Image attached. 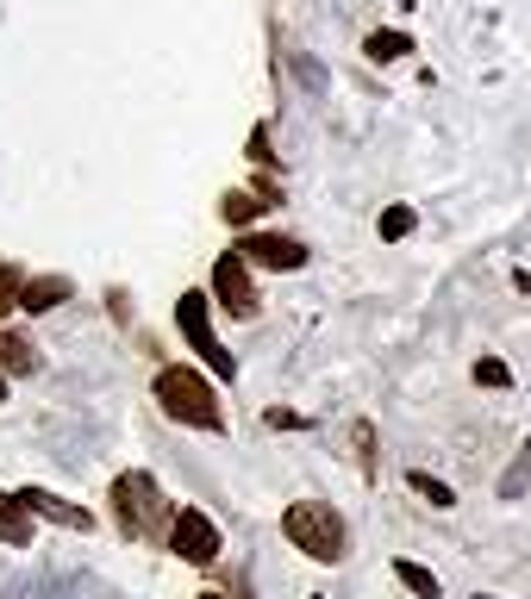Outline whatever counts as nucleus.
<instances>
[{"instance_id":"obj_1","label":"nucleus","mask_w":531,"mask_h":599,"mask_svg":"<svg viewBox=\"0 0 531 599\" xmlns=\"http://www.w3.org/2000/svg\"><path fill=\"white\" fill-rule=\"evenodd\" d=\"M156 406H163V419L188 424V431H219L226 412H219V394H213V381L201 369H188V362H169V369H156L151 381Z\"/></svg>"},{"instance_id":"obj_23","label":"nucleus","mask_w":531,"mask_h":599,"mask_svg":"<svg viewBox=\"0 0 531 599\" xmlns=\"http://www.w3.org/2000/svg\"><path fill=\"white\" fill-rule=\"evenodd\" d=\"M513 281H519V294H531V275H526V269H519V275H513Z\"/></svg>"},{"instance_id":"obj_4","label":"nucleus","mask_w":531,"mask_h":599,"mask_svg":"<svg viewBox=\"0 0 531 599\" xmlns=\"http://www.w3.org/2000/svg\"><path fill=\"white\" fill-rule=\"evenodd\" d=\"M176 324H181V337L194 344V356H201L219 381H231V374H238L231 349H219V337H213V294H181L176 300Z\"/></svg>"},{"instance_id":"obj_11","label":"nucleus","mask_w":531,"mask_h":599,"mask_svg":"<svg viewBox=\"0 0 531 599\" xmlns=\"http://www.w3.org/2000/svg\"><path fill=\"white\" fill-rule=\"evenodd\" d=\"M0 544H13V549L31 544V506L20 494H0Z\"/></svg>"},{"instance_id":"obj_17","label":"nucleus","mask_w":531,"mask_h":599,"mask_svg":"<svg viewBox=\"0 0 531 599\" xmlns=\"http://www.w3.org/2000/svg\"><path fill=\"white\" fill-rule=\"evenodd\" d=\"M20 288H26L20 263H0V319H7V313H20Z\"/></svg>"},{"instance_id":"obj_24","label":"nucleus","mask_w":531,"mask_h":599,"mask_svg":"<svg viewBox=\"0 0 531 599\" xmlns=\"http://www.w3.org/2000/svg\"><path fill=\"white\" fill-rule=\"evenodd\" d=\"M476 599H501V594H476Z\"/></svg>"},{"instance_id":"obj_5","label":"nucleus","mask_w":531,"mask_h":599,"mask_svg":"<svg viewBox=\"0 0 531 599\" xmlns=\"http://www.w3.org/2000/svg\"><path fill=\"white\" fill-rule=\"evenodd\" d=\"M169 549H176L188 569H213L226 544H219V524L206 519L201 506H181L176 519H169Z\"/></svg>"},{"instance_id":"obj_16","label":"nucleus","mask_w":531,"mask_h":599,"mask_svg":"<svg viewBox=\"0 0 531 599\" xmlns=\"http://www.w3.org/2000/svg\"><path fill=\"white\" fill-rule=\"evenodd\" d=\"M413 225H419L413 206H388V213H381V238H388V244H401V238H413Z\"/></svg>"},{"instance_id":"obj_3","label":"nucleus","mask_w":531,"mask_h":599,"mask_svg":"<svg viewBox=\"0 0 531 599\" xmlns=\"http://www.w3.org/2000/svg\"><path fill=\"white\" fill-rule=\"evenodd\" d=\"M113 519H119L126 537H156L176 512H169V499H163V487H156V474L126 469L119 481H113Z\"/></svg>"},{"instance_id":"obj_14","label":"nucleus","mask_w":531,"mask_h":599,"mask_svg":"<svg viewBox=\"0 0 531 599\" xmlns=\"http://www.w3.org/2000/svg\"><path fill=\"white\" fill-rule=\"evenodd\" d=\"M406 50H413L406 31H369V38H363V56H369V63H401Z\"/></svg>"},{"instance_id":"obj_18","label":"nucleus","mask_w":531,"mask_h":599,"mask_svg":"<svg viewBox=\"0 0 531 599\" xmlns=\"http://www.w3.org/2000/svg\"><path fill=\"white\" fill-rule=\"evenodd\" d=\"M526 481H531V444L519 449V462L501 474V494H506V499H519V494H526Z\"/></svg>"},{"instance_id":"obj_7","label":"nucleus","mask_w":531,"mask_h":599,"mask_svg":"<svg viewBox=\"0 0 531 599\" xmlns=\"http://www.w3.org/2000/svg\"><path fill=\"white\" fill-rule=\"evenodd\" d=\"M213 306H226L231 319H256V288H251V263L226 250L219 263H213Z\"/></svg>"},{"instance_id":"obj_13","label":"nucleus","mask_w":531,"mask_h":599,"mask_svg":"<svg viewBox=\"0 0 531 599\" xmlns=\"http://www.w3.org/2000/svg\"><path fill=\"white\" fill-rule=\"evenodd\" d=\"M0 374H38V349L13 331H0Z\"/></svg>"},{"instance_id":"obj_8","label":"nucleus","mask_w":531,"mask_h":599,"mask_svg":"<svg viewBox=\"0 0 531 599\" xmlns=\"http://www.w3.org/2000/svg\"><path fill=\"white\" fill-rule=\"evenodd\" d=\"M20 499L31 506V519H51V524H63V531H94V512L88 506H69L63 494H51V487H20Z\"/></svg>"},{"instance_id":"obj_25","label":"nucleus","mask_w":531,"mask_h":599,"mask_svg":"<svg viewBox=\"0 0 531 599\" xmlns=\"http://www.w3.org/2000/svg\"><path fill=\"white\" fill-rule=\"evenodd\" d=\"M201 599H226V594H201Z\"/></svg>"},{"instance_id":"obj_12","label":"nucleus","mask_w":531,"mask_h":599,"mask_svg":"<svg viewBox=\"0 0 531 599\" xmlns=\"http://www.w3.org/2000/svg\"><path fill=\"white\" fill-rule=\"evenodd\" d=\"M394 581H401L413 599H438L444 587H438V574L426 569V562H406V556H394Z\"/></svg>"},{"instance_id":"obj_2","label":"nucleus","mask_w":531,"mask_h":599,"mask_svg":"<svg viewBox=\"0 0 531 599\" xmlns=\"http://www.w3.org/2000/svg\"><path fill=\"white\" fill-rule=\"evenodd\" d=\"M281 537L301 556H313V562H344V549H351V531H344L331 499H294L281 512Z\"/></svg>"},{"instance_id":"obj_22","label":"nucleus","mask_w":531,"mask_h":599,"mask_svg":"<svg viewBox=\"0 0 531 599\" xmlns=\"http://www.w3.org/2000/svg\"><path fill=\"white\" fill-rule=\"evenodd\" d=\"M251 156H256V163H269V125H256V131H251Z\"/></svg>"},{"instance_id":"obj_26","label":"nucleus","mask_w":531,"mask_h":599,"mask_svg":"<svg viewBox=\"0 0 531 599\" xmlns=\"http://www.w3.org/2000/svg\"><path fill=\"white\" fill-rule=\"evenodd\" d=\"M0 399H7V381H0Z\"/></svg>"},{"instance_id":"obj_20","label":"nucleus","mask_w":531,"mask_h":599,"mask_svg":"<svg viewBox=\"0 0 531 599\" xmlns=\"http://www.w3.org/2000/svg\"><path fill=\"white\" fill-rule=\"evenodd\" d=\"M356 456H363V469L376 462V424H356Z\"/></svg>"},{"instance_id":"obj_19","label":"nucleus","mask_w":531,"mask_h":599,"mask_svg":"<svg viewBox=\"0 0 531 599\" xmlns=\"http://www.w3.org/2000/svg\"><path fill=\"white\" fill-rule=\"evenodd\" d=\"M476 387H513V369H506L501 356H481V362H476Z\"/></svg>"},{"instance_id":"obj_9","label":"nucleus","mask_w":531,"mask_h":599,"mask_svg":"<svg viewBox=\"0 0 531 599\" xmlns=\"http://www.w3.org/2000/svg\"><path fill=\"white\" fill-rule=\"evenodd\" d=\"M69 300V281L63 275H26V288H20V313H51Z\"/></svg>"},{"instance_id":"obj_10","label":"nucleus","mask_w":531,"mask_h":599,"mask_svg":"<svg viewBox=\"0 0 531 599\" xmlns=\"http://www.w3.org/2000/svg\"><path fill=\"white\" fill-rule=\"evenodd\" d=\"M269 206H276V200H263L256 188H231V194L219 200V219H226L231 231H244V225H251V219H263Z\"/></svg>"},{"instance_id":"obj_15","label":"nucleus","mask_w":531,"mask_h":599,"mask_svg":"<svg viewBox=\"0 0 531 599\" xmlns=\"http://www.w3.org/2000/svg\"><path fill=\"white\" fill-rule=\"evenodd\" d=\"M406 487H413L419 499H431V512H451V506H456V494L444 487V481H438V474H426V469H413V474H406Z\"/></svg>"},{"instance_id":"obj_6","label":"nucleus","mask_w":531,"mask_h":599,"mask_svg":"<svg viewBox=\"0 0 531 599\" xmlns=\"http://www.w3.org/2000/svg\"><path fill=\"white\" fill-rule=\"evenodd\" d=\"M231 250H238L251 269H276V275L306 269V244H301V238H281V231H244Z\"/></svg>"},{"instance_id":"obj_21","label":"nucleus","mask_w":531,"mask_h":599,"mask_svg":"<svg viewBox=\"0 0 531 599\" xmlns=\"http://www.w3.org/2000/svg\"><path fill=\"white\" fill-rule=\"evenodd\" d=\"M263 419H269V431H301V412H281V406H269Z\"/></svg>"}]
</instances>
